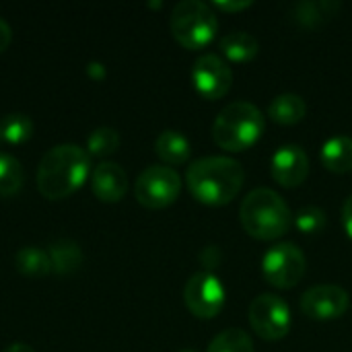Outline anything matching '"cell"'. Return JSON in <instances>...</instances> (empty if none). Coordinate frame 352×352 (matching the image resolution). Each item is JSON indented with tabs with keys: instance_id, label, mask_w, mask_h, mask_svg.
Masks as SVG:
<instances>
[{
	"instance_id": "obj_15",
	"label": "cell",
	"mask_w": 352,
	"mask_h": 352,
	"mask_svg": "<svg viewBox=\"0 0 352 352\" xmlns=\"http://www.w3.org/2000/svg\"><path fill=\"white\" fill-rule=\"evenodd\" d=\"M155 151L159 159L167 165H184L190 159V140L177 130H163L155 140Z\"/></svg>"
},
{
	"instance_id": "obj_14",
	"label": "cell",
	"mask_w": 352,
	"mask_h": 352,
	"mask_svg": "<svg viewBox=\"0 0 352 352\" xmlns=\"http://www.w3.org/2000/svg\"><path fill=\"white\" fill-rule=\"evenodd\" d=\"M340 6H342L340 2H328V0L299 2L289 10V14H291V21H295L297 25L314 29V27H322L324 23L332 21L338 14Z\"/></svg>"
},
{
	"instance_id": "obj_2",
	"label": "cell",
	"mask_w": 352,
	"mask_h": 352,
	"mask_svg": "<svg viewBox=\"0 0 352 352\" xmlns=\"http://www.w3.org/2000/svg\"><path fill=\"white\" fill-rule=\"evenodd\" d=\"M190 194L208 206H225L243 188L245 171L231 157H204L194 161L186 173Z\"/></svg>"
},
{
	"instance_id": "obj_28",
	"label": "cell",
	"mask_w": 352,
	"mask_h": 352,
	"mask_svg": "<svg viewBox=\"0 0 352 352\" xmlns=\"http://www.w3.org/2000/svg\"><path fill=\"white\" fill-rule=\"evenodd\" d=\"M10 39H12V29H10V25L0 16V52H4V50L8 47Z\"/></svg>"
},
{
	"instance_id": "obj_18",
	"label": "cell",
	"mask_w": 352,
	"mask_h": 352,
	"mask_svg": "<svg viewBox=\"0 0 352 352\" xmlns=\"http://www.w3.org/2000/svg\"><path fill=\"white\" fill-rule=\"evenodd\" d=\"M305 113H307V105H305L303 97H299L295 93H283V95L274 97L272 103L268 105L270 120L280 126H295L305 118Z\"/></svg>"
},
{
	"instance_id": "obj_1",
	"label": "cell",
	"mask_w": 352,
	"mask_h": 352,
	"mask_svg": "<svg viewBox=\"0 0 352 352\" xmlns=\"http://www.w3.org/2000/svg\"><path fill=\"white\" fill-rule=\"evenodd\" d=\"M91 173V155L74 142H62L43 153L37 165V190L50 200H60L76 192Z\"/></svg>"
},
{
	"instance_id": "obj_19",
	"label": "cell",
	"mask_w": 352,
	"mask_h": 352,
	"mask_svg": "<svg viewBox=\"0 0 352 352\" xmlns=\"http://www.w3.org/2000/svg\"><path fill=\"white\" fill-rule=\"evenodd\" d=\"M50 260H52V270L58 274H70L80 268L85 256L80 245L74 239H58L47 248Z\"/></svg>"
},
{
	"instance_id": "obj_25",
	"label": "cell",
	"mask_w": 352,
	"mask_h": 352,
	"mask_svg": "<svg viewBox=\"0 0 352 352\" xmlns=\"http://www.w3.org/2000/svg\"><path fill=\"white\" fill-rule=\"evenodd\" d=\"M328 225L326 212L318 206H303L297 210L295 214V227L303 233V235H316L322 233Z\"/></svg>"
},
{
	"instance_id": "obj_29",
	"label": "cell",
	"mask_w": 352,
	"mask_h": 352,
	"mask_svg": "<svg viewBox=\"0 0 352 352\" xmlns=\"http://www.w3.org/2000/svg\"><path fill=\"white\" fill-rule=\"evenodd\" d=\"M2 352H35L29 344H25V342H12V344H8L6 349Z\"/></svg>"
},
{
	"instance_id": "obj_4",
	"label": "cell",
	"mask_w": 352,
	"mask_h": 352,
	"mask_svg": "<svg viewBox=\"0 0 352 352\" xmlns=\"http://www.w3.org/2000/svg\"><path fill=\"white\" fill-rule=\"evenodd\" d=\"M264 113L250 101H235L221 109L212 124V138L217 146L229 153H243L252 148L264 134Z\"/></svg>"
},
{
	"instance_id": "obj_12",
	"label": "cell",
	"mask_w": 352,
	"mask_h": 352,
	"mask_svg": "<svg viewBox=\"0 0 352 352\" xmlns=\"http://www.w3.org/2000/svg\"><path fill=\"white\" fill-rule=\"evenodd\" d=\"M272 179L283 188H299L309 175V157L297 144L280 146L270 161Z\"/></svg>"
},
{
	"instance_id": "obj_17",
	"label": "cell",
	"mask_w": 352,
	"mask_h": 352,
	"mask_svg": "<svg viewBox=\"0 0 352 352\" xmlns=\"http://www.w3.org/2000/svg\"><path fill=\"white\" fill-rule=\"evenodd\" d=\"M219 47H221V54L227 60L237 62V64H243V62H250V60H254L258 56L260 43L248 31H233V33H227L221 39Z\"/></svg>"
},
{
	"instance_id": "obj_5",
	"label": "cell",
	"mask_w": 352,
	"mask_h": 352,
	"mask_svg": "<svg viewBox=\"0 0 352 352\" xmlns=\"http://www.w3.org/2000/svg\"><path fill=\"white\" fill-rule=\"evenodd\" d=\"M169 27L171 35L182 47L202 50L214 39L219 19L210 4H204L200 0H184L173 6Z\"/></svg>"
},
{
	"instance_id": "obj_6",
	"label": "cell",
	"mask_w": 352,
	"mask_h": 352,
	"mask_svg": "<svg viewBox=\"0 0 352 352\" xmlns=\"http://www.w3.org/2000/svg\"><path fill=\"white\" fill-rule=\"evenodd\" d=\"M182 177L169 165H151L134 182V196L146 208H165L177 200Z\"/></svg>"
},
{
	"instance_id": "obj_31",
	"label": "cell",
	"mask_w": 352,
	"mask_h": 352,
	"mask_svg": "<svg viewBox=\"0 0 352 352\" xmlns=\"http://www.w3.org/2000/svg\"><path fill=\"white\" fill-rule=\"evenodd\" d=\"M182 352H196V351H182Z\"/></svg>"
},
{
	"instance_id": "obj_9",
	"label": "cell",
	"mask_w": 352,
	"mask_h": 352,
	"mask_svg": "<svg viewBox=\"0 0 352 352\" xmlns=\"http://www.w3.org/2000/svg\"><path fill=\"white\" fill-rule=\"evenodd\" d=\"M184 301L192 316L212 320L225 307V287L210 272H196L184 289Z\"/></svg>"
},
{
	"instance_id": "obj_26",
	"label": "cell",
	"mask_w": 352,
	"mask_h": 352,
	"mask_svg": "<svg viewBox=\"0 0 352 352\" xmlns=\"http://www.w3.org/2000/svg\"><path fill=\"white\" fill-rule=\"evenodd\" d=\"M252 4H254V2H250V0H243V2H237V0H233V2L214 0V2H212V6H214V8H219L221 12H239V10L250 8Z\"/></svg>"
},
{
	"instance_id": "obj_3",
	"label": "cell",
	"mask_w": 352,
	"mask_h": 352,
	"mask_svg": "<svg viewBox=\"0 0 352 352\" xmlns=\"http://www.w3.org/2000/svg\"><path fill=\"white\" fill-rule=\"evenodd\" d=\"M239 219L245 233L258 241H274L287 235L291 227V208L270 188L250 192L239 208Z\"/></svg>"
},
{
	"instance_id": "obj_22",
	"label": "cell",
	"mask_w": 352,
	"mask_h": 352,
	"mask_svg": "<svg viewBox=\"0 0 352 352\" xmlns=\"http://www.w3.org/2000/svg\"><path fill=\"white\" fill-rule=\"evenodd\" d=\"M0 130H2V140L10 144H21L33 134V120L23 111H14L0 120Z\"/></svg>"
},
{
	"instance_id": "obj_11",
	"label": "cell",
	"mask_w": 352,
	"mask_h": 352,
	"mask_svg": "<svg viewBox=\"0 0 352 352\" xmlns=\"http://www.w3.org/2000/svg\"><path fill=\"white\" fill-rule=\"evenodd\" d=\"M351 307V295L338 285H318L303 293L301 311L309 320L330 322L342 318Z\"/></svg>"
},
{
	"instance_id": "obj_10",
	"label": "cell",
	"mask_w": 352,
	"mask_h": 352,
	"mask_svg": "<svg viewBox=\"0 0 352 352\" xmlns=\"http://www.w3.org/2000/svg\"><path fill=\"white\" fill-rule=\"evenodd\" d=\"M192 82L204 99L217 101V99H223L231 91L233 72L221 56L204 54L194 62Z\"/></svg>"
},
{
	"instance_id": "obj_21",
	"label": "cell",
	"mask_w": 352,
	"mask_h": 352,
	"mask_svg": "<svg viewBox=\"0 0 352 352\" xmlns=\"http://www.w3.org/2000/svg\"><path fill=\"white\" fill-rule=\"evenodd\" d=\"M25 179L23 165L16 157L0 153V196H12L21 190Z\"/></svg>"
},
{
	"instance_id": "obj_30",
	"label": "cell",
	"mask_w": 352,
	"mask_h": 352,
	"mask_svg": "<svg viewBox=\"0 0 352 352\" xmlns=\"http://www.w3.org/2000/svg\"><path fill=\"white\" fill-rule=\"evenodd\" d=\"M0 140H2V130H0Z\"/></svg>"
},
{
	"instance_id": "obj_23",
	"label": "cell",
	"mask_w": 352,
	"mask_h": 352,
	"mask_svg": "<svg viewBox=\"0 0 352 352\" xmlns=\"http://www.w3.org/2000/svg\"><path fill=\"white\" fill-rule=\"evenodd\" d=\"M206 352H254V342L243 330L229 328L212 338Z\"/></svg>"
},
{
	"instance_id": "obj_7",
	"label": "cell",
	"mask_w": 352,
	"mask_h": 352,
	"mask_svg": "<svg viewBox=\"0 0 352 352\" xmlns=\"http://www.w3.org/2000/svg\"><path fill=\"white\" fill-rule=\"evenodd\" d=\"M305 254L295 243H276L264 254L262 274L274 289H293L305 276Z\"/></svg>"
},
{
	"instance_id": "obj_13",
	"label": "cell",
	"mask_w": 352,
	"mask_h": 352,
	"mask_svg": "<svg viewBox=\"0 0 352 352\" xmlns=\"http://www.w3.org/2000/svg\"><path fill=\"white\" fill-rule=\"evenodd\" d=\"M91 190L103 202H118L128 190V175L122 165L101 161L91 169Z\"/></svg>"
},
{
	"instance_id": "obj_27",
	"label": "cell",
	"mask_w": 352,
	"mask_h": 352,
	"mask_svg": "<svg viewBox=\"0 0 352 352\" xmlns=\"http://www.w3.org/2000/svg\"><path fill=\"white\" fill-rule=\"evenodd\" d=\"M342 225H344L346 235L352 239V196L346 198V202L342 206Z\"/></svg>"
},
{
	"instance_id": "obj_16",
	"label": "cell",
	"mask_w": 352,
	"mask_h": 352,
	"mask_svg": "<svg viewBox=\"0 0 352 352\" xmlns=\"http://www.w3.org/2000/svg\"><path fill=\"white\" fill-rule=\"evenodd\" d=\"M322 165L332 173H349L352 171V138L351 136H334L322 146Z\"/></svg>"
},
{
	"instance_id": "obj_24",
	"label": "cell",
	"mask_w": 352,
	"mask_h": 352,
	"mask_svg": "<svg viewBox=\"0 0 352 352\" xmlns=\"http://www.w3.org/2000/svg\"><path fill=\"white\" fill-rule=\"evenodd\" d=\"M118 146H120V134L116 128H109V126L95 128L87 138V153L89 155L105 157V155L118 151Z\"/></svg>"
},
{
	"instance_id": "obj_20",
	"label": "cell",
	"mask_w": 352,
	"mask_h": 352,
	"mask_svg": "<svg viewBox=\"0 0 352 352\" xmlns=\"http://www.w3.org/2000/svg\"><path fill=\"white\" fill-rule=\"evenodd\" d=\"M14 266L25 276H43L52 270L47 250L39 245H25L14 254Z\"/></svg>"
},
{
	"instance_id": "obj_8",
	"label": "cell",
	"mask_w": 352,
	"mask_h": 352,
	"mask_svg": "<svg viewBox=\"0 0 352 352\" xmlns=\"http://www.w3.org/2000/svg\"><path fill=\"white\" fill-rule=\"evenodd\" d=\"M250 326L262 340L278 342L291 330V309L278 295L264 293L250 305Z\"/></svg>"
}]
</instances>
